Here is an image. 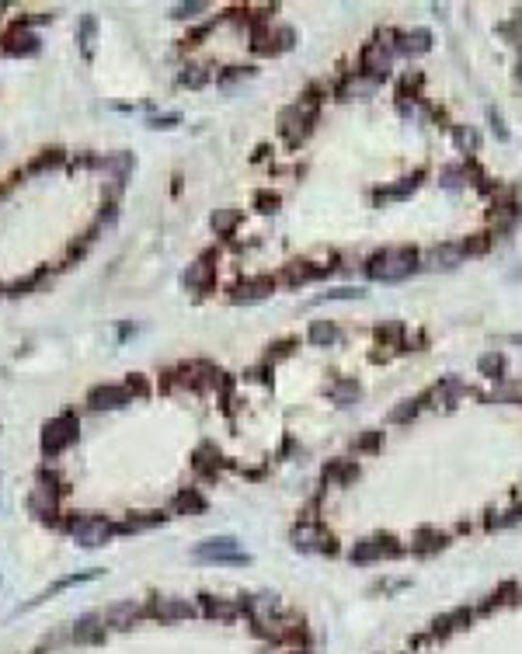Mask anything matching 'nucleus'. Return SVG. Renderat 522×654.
Returning <instances> with one entry per match:
<instances>
[{"instance_id": "f257e3e1", "label": "nucleus", "mask_w": 522, "mask_h": 654, "mask_svg": "<svg viewBox=\"0 0 522 654\" xmlns=\"http://www.w3.org/2000/svg\"><path fill=\"white\" fill-rule=\"evenodd\" d=\"M415 268H418V251H411V247L380 251V254H373L369 265H366L369 279H376V282H401V279H408Z\"/></svg>"}, {"instance_id": "f03ea898", "label": "nucleus", "mask_w": 522, "mask_h": 654, "mask_svg": "<svg viewBox=\"0 0 522 654\" xmlns=\"http://www.w3.org/2000/svg\"><path fill=\"white\" fill-rule=\"evenodd\" d=\"M195 561H209V564H251V557L240 550V543L233 536H212V540H202L195 550Z\"/></svg>"}, {"instance_id": "7ed1b4c3", "label": "nucleus", "mask_w": 522, "mask_h": 654, "mask_svg": "<svg viewBox=\"0 0 522 654\" xmlns=\"http://www.w3.org/2000/svg\"><path fill=\"white\" fill-rule=\"evenodd\" d=\"M74 439H77V418H74V414H60V418H53V421L46 425L42 453H46V456H56V453H63Z\"/></svg>"}, {"instance_id": "20e7f679", "label": "nucleus", "mask_w": 522, "mask_h": 654, "mask_svg": "<svg viewBox=\"0 0 522 654\" xmlns=\"http://www.w3.org/2000/svg\"><path fill=\"white\" fill-rule=\"evenodd\" d=\"M348 557H352V564H373L380 557H401V547H397L394 536H373V540L355 543Z\"/></svg>"}, {"instance_id": "39448f33", "label": "nucleus", "mask_w": 522, "mask_h": 654, "mask_svg": "<svg viewBox=\"0 0 522 654\" xmlns=\"http://www.w3.org/2000/svg\"><path fill=\"white\" fill-rule=\"evenodd\" d=\"M111 533H115V529H111L104 519H98V515H81V519L74 522V540H77L81 547H88V550L102 547Z\"/></svg>"}, {"instance_id": "423d86ee", "label": "nucleus", "mask_w": 522, "mask_h": 654, "mask_svg": "<svg viewBox=\"0 0 522 654\" xmlns=\"http://www.w3.org/2000/svg\"><path fill=\"white\" fill-rule=\"evenodd\" d=\"M293 547L296 550H303V554H310V550H320V554H334V540L331 536H324L313 522H300L296 529H293Z\"/></svg>"}, {"instance_id": "0eeeda50", "label": "nucleus", "mask_w": 522, "mask_h": 654, "mask_svg": "<svg viewBox=\"0 0 522 654\" xmlns=\"http://www.w3.org/2000/svg\"><path fill=\"white\" fill-rule=\"evenodd\" d=\"M390 60H394V46L380 39V42H373V46L366 49V56H362V74H369V77L383 81V77H387V70H390Z\"/></svg>"}, {"instance_id": "6e6552de", "label": "nucleus", "mask_w": 522, "mask_h": 654, "mask_svg": "<svg viewBox=\"0 0 522 654\" xmlns=\"http://www.w3.org/2000/svg\"><path fill=\"white\" fill-rule=\"evenodd\" d=\"M88 404L95 411H115V407H125L129 404V390L125 386H95Z\"/></svg>"}, {"instance_id": "1a4fd4ad", "label": "nucleus", "mask_w": 522, "mask_h": 654, "mask_svg": "<svg viewBox=\"0 0 522 654\" xmlns=\"http://www.w3.org/2000/svg\"><path fill=\"white\" fill-rule=\"evenodd\" d=\"M150 613H153L157 620H185V616H192L195 609H192V602H185V599H171V595H164V599H153Z\"/></svg>"}, {"instance_id": "9d476101", "label": "nucleus", "mask_w": 522, "mask_h": 654, "mask_svg": "<svg viewBox=\"0 0 522 654\" xmlns=\"http://www.w3.org/2000/svg\"><path fill=\"white\" fill-rule=\"evenodd\" d=\"M380 84H383V81H376V77H369V74H355V77H348V81L341 84V97H345V101L373 97V94L380 91Z\"/></svg>"}, {"instance_id": "9b49d317", "label": "nucleus", "mask_w": 522, "mask_h": 654, "mask_svg": "<svg viewBox=\"0 0 522 654\" xmlns=\"http://www.w3.org/2000/svg\"><path fill=\"white\" fill-rule=\"evenodd\" d=\"M460 261H463V247H460V244H439V247H432L428 258H425L428 268H456Z\"/></svg>"}, {"instance_id": "f8f14e48", "label": "nucleus", "mask_w": 522, "mask_h": 654, "mask_svg": "<svg viewBox=\"0 0 522 654\" xmlns=\"http://www.w3.org/2000/svg\"><path fill=\"white\" fill-rule=\"evenodd\" d=\"M272 289H275V282L268 279V275H261V279H247V282H240V285L233 289V299H237V303H254V299H265Z\"/></svg>"}, {"instance_id": "ddd939ff", "label": "nucleus", "mask_w": 522, "mask_h": 654, "mask_svg": "<svg viewBox=\"0 0 522 654\" xmlns=\"http://www.w3.org/2000/svg\"><path fill=\"white\" fill-rule=\"evenodd\" d=\"M397 53H408V56H418V53H428L432 49V32L428 28H415V32H404L397 35Z\"/></svg>"}, {"instance_id": "4468645a", "label": "nucleus", "mask_w": 522, "mask_h": 654, "mask_svg": "<svg viewBox=\"0 0 522 654\" xmlns=\"http://www.w3.org/2000/svg\"><path fill=\"white\" fill-rule=\"evenodd\" d=\"M35 49H39V39H35L32 32H25V28H21V32H11V35H7V46H4L7 56H32Z\"/></svg>"}, {"instance_id": "2eb2a0df", "label": "nucleus", "mask_w": 522, "mask_h": 654, "mask_svg": "<svg viewBox=\"0 0 522 654\" xmlns=\"http://www.w3.org/2000/svg\"><path fill=\"white\" fill-rule=\"evenodd\" d=\"M467 623H470V609H453V613H446V616H439L432 623V637H446V634H453V630H460Z\"/></svg>"}, {"instance_id": "dca6fc26", "label": "nucleus", "mask_w": 522, "mask_h": 654, "mask_svg": "<svg viewBox=\"0 0 522 654\" xmlns=\"http://www.w3.org/2000/svg\"><path fill=\"white\" fill-rule=\"evenodd\" d=\"M362 397V386L355 383V379H338V383H331V400L338 404V407H348V404H355Z\"/></svg>"}, {"instance_id": "f3484780", "label": "nucleus", "mask_w": 522, "mask_h": 654, "mask_svg": "<svg viewBox=\"0 0 522 654\" xmlns=\"http://www.w3.org/2000/svg\"><path fill=\"white\" fill-rule=\"evenodd\" d=\"M136 616H139V606H132V602H122V606H111V609L104 613V620H108V627H115V630H129Z\"/></svg>"}, {"instance_id": "a211bd4d", "label": "nucleus", "mask_w": 522, "mask_h": 654, "mask_svg": "<svg viewBox=\"0 0 522 654\" xmlns=\"http://www.w3.org/2000/svg\"><path fill=\"white\" fill-rule=\"evenodd\" d=\"M355 473H359V467L352 460H334L324 467V484H348Z\"/></svg>"}, {"instance_id": "6ab92c4d", "label": "nucleus", "mask_w": 522, "mask_h": 654, "mask_svg": "<svg viewBox=\"0 0 522 654\" xmlns=\"http://www.w3.org/2000/svg\"><path fill=\"white\" fill-rule=\"evenodd\" d=\"M202 609L212 620H233L237 616V602H226V599H212V595H202Z\"/></svg>"}, {"instance_id": "aec40b11", "label": "nucleus", "mask_w": 522, "mask_h": 654, "mask_svg": "<svg viewBox=\"0 0 522 654\" xmlns=\"http://www.w3.org/2000/svg\"><path fill=\"white\" fill-rule=\"evenodd\" d=\"M209 282H212V268H209L206 261L188 265V272H185V285H188V289L202 292V289H209Z\"/></svg>"}, {"instance_id": "412c9836", "label": "nucleus", "mask_w": 522, "mask_h": 654, "mask_svg": "<svg viewBox=\"0 0 522 654\" xmlns=\"http://www.w3.org/2000/svg\"><path fill=\"white\" fill-rule=\"evenodd\" d=\"M442 547H446V533H439V529H421L415 536L418 554H432V550H442Z\"/></svg>"}, {"instance_id": "4be33fe9", "label": "nucleus", "mask_w": 522, "mask_h": 654, "mask_svg": "<svg viewBox=\"0 0 522 654\" xmlns=\"http://www.w3.org/2000/svg\"><path fill=\"white\" fill-rule=\"evenodd\" d=\"M453 143H456V150L474 154V150L481 147V136H477V129H474V125H456V129H453Z\"/></svg>"}, {"instance_id": "5701e85b", "label": "nucleus", "mask_w": 522, "mask_h": 654, "mask_svg": "<svg viewBox=\"0 0 522 654\" xmlns=\"http://www.w3.org/2000/svg\"><path fill=\"white\" fill-rule=\"evenodd\" d=\"M310 341L320 345V348L334 345V341H338V327H334L331 320H317V324H310Z\"/></svg>"}, {"instance_id": "b1692460", "label": "nucleus", "mask_w": 522, "mask_h": 654, "mask_svg": "<svg viewBox=\"0 0 522 654\" xmlns=\"http://www.w3.org/2000/svg\"><path fill=\"white\" fill-rule=\"evenodd\" d=\"M456 393H460V383H456V379H446V383H439V386L428 393V400H435V407H439V404H442V407H453Z\"/></svg>"}, {"instance_id": "393cba45", "label": "nucleus", "mask_w": 522, "mask_h": 654, "mask_svg": "<svg viewBox=\"0 0 522 654\" xmlns=\"http://www.w3.org/2000/svg\"><path fill=\"white\" fill-rule=\"evenodd\" d=\"M98 623H104V620H98V616H84V620L77 623L74 637H77V641H102L104 627H98Z\"/></svg>"}, {"instance_id": "a878e982", "label": "nucleus", "mask_w": 522, "mask_h": 654, "mask_svg": "<svg viewBox=\"0 0 522 654\" xmlns=\"http://www.w3.org/2000/svg\"><path fill=\"white\" fill-rule=\"evenodd\" d=\"M53 505H56V501H53V487H39V491L32 494V512H35V515H42V519L53 515Z\"/></svg>"}, {"instance_id": "bb28decb", "label": "nucleus", "mask_w": 522, "mask_h": 654, "mask_svg": "<svg viewBox=\"0 0 522 654\" xmlns=\"http://www.w3.org/2000/svg\"><path fill=\"white\" fill-rule=\"evenodd\" d=\"M237 219H240L237 209H219V212H212V230L216 233H230L237 226Z\"/></svg>"}, {"instance_id": "cd10ccee", "label": "nucleus", "mask_w": 522, "mask_h": 654, "mask_svg": "<svg viewBox=\"0 0 522 654\" xmlns=\"http://www.w3.org/2000/svg\"><path fill=\"white\" fill-rule=\"evenodd\" d=\"M477 366H481V373H484V376H491V379H495V376L505 373V355L488 352V355H481V362H477Z\"/></svg>"}, {"instance_id": "c85d7f7f", "label": "nucleus", "mask_w": 522, "mask_h": 654, "mask_svg": "<svg viewBox=\"0 0 522 654\" xmlns=\"http://www.w3.org/2000/svg\"><path fill=\"white\" fill-rule=\"evenodd\" d=\"M366 292L362 289H352V285H338V289H327L324 296H317L313 303H327V299H362Z\"/></svg>"}, {"instance_id": "c756f323", "label": "nucleus", "mask_w": 522, "mask_h": 654, "mask_svg": "<svg viewBox=\"0 0 522 654\" xmlns=\"http://www.w3.org/2000/svg\"><path fill=\"white\" fill-rule=\"evenodd\" d=\"M95 28H98V21H95V14H88V18L81 21V46H84L88 56H91V49H95Z\"/></svg>"}, {"instance_id": "7c9ffc66", "label": "nucleus", "mask_w": 522, "mask_h": 654, "mask_svg": "<svg viewBox=\"0 0 522 654\" xmlns=\"http://www.w3.org/2000/svg\"><path fill=\"white\" fill-rule=\"evenodd\" d=\"M174 508H178V512H202V508H206V501H202L195 491H185V494H178Z\"/></svg>"}, {"instance_id": "2f4dec72", "label": "nucleus", "mask_w": 522, "mask_h": 654, "mask_svg": "<svg viewBox=\"0 0 522 654\" xmlns=\"http://www.w3.org/2000/svg\"><path fill=\"white\" fill-rule=\"evenodd\" d=\"M418 182H421V175H411V178H404L397 188H387V191H380V198H404L408 191H415Z\"/></svg>"}, {"instance_id": "473e14b6", "label": "nucleus", "mask_w": 522, "mask_h": 654, "mask_svg": "<svg viewBox=\"0 0 522 654\" xmlns=\"http://www.w3.org/2000/svg\"><path fill=\"white\" fill-rule=\"evenodd\" d=\"M467 182V168H449V171H442V185L446 188H460Z\"/></svg>"}, {"instance_id": "72a5a7b5", "label": "nucleus", "mask_w": 522, "mask_h": 654, "mask_svg": "<svg viewBox=\"0 0 522 654\" xmlns=\"http://www.w3.org/2000/svg\"><path fill=\"white\" fill-rule=\"evenodd\" d=\"M415 414H418V400H404L401 407L390 411V421H408V418H415Z\"/></svg>"}, {"instance_id": "f704fd0d", "label": "nucleus", "mask_w": 522, "mask_h": 654, "mask_svg": "<svg viewBox=\"0 0 522 654\" xmlns=\"http://www.w3.org/2000/svg\"><path fill=\"white\" fill-rule=\"evenodd\" d=\"M181 84H185V88H202V84H206V70H202V67L185 70V74H181Z\"/></svg>"}, {"instance_id": "c9c22d12", "label": "nucleus", "mask_w": 522, "mask_h": 654, "mask_svg": "<svg viewBox=\"0 0 522 654\" xmlns=\"http://www.w3.org/2000/svg\"><path fill=\"white\" fill-rule=\"evenodd\" d=\"M313 275H317V272H313L307 261H300V265H293V268L286 272V279L289 282H307V279H313Z\"/></svg>"}, {"instance_id": "e433bc0d", "label": "nucleus", "mask_w": 522, "mask_h": 654, "mask_svg": "<svg viewBox=\"0 0 522 654\" xmlns=\"http://www.w3.org/2000/svg\"><path fill=\"white\" fill-rule=\"evenodd\" d=\"M258 209H261V212H275V209H279V195H275V191H261V195H258Z\"/></svg>"}, {"instance_id": "4c0bfd02", "label": "nucleus", "mask_w": 522, "mask_h": 654, "mask_svg": "<svg viewBox=\"0 0 522 654\" xmlns=\"http://www.w3.org/2000/svg\"><path fill=\"white\" fill-rule=\"evenodd\" d=\"M460 247H463V254H481V251H488V237H474V240H463Z\"/></svg>"}, {"instance_id": "58836bf2", "label": "nucleus", "mask_w": 522, "mask_h": 654, "mask_svg": "<svg viewBox=\"0 0 522 654\" xmlns=\"http://www.w3.org/2000/svg\"><path fill=\"white\" fill-rule=\"evenodd\" d=\"M174 122H181V115H178V111H171V115H157V118H150V125H153V129H171Z\"/></svg>"}, {"instance_id": "ea45409f", "label": "nucleus", "mask_w": 522, "mask_h": 654, "mask_svg": "<svg viewBox=\"0 0 522 654\" xmlns=\"http://www.w3.org/2000/svg\"><path fill=\"white\" fill-rule=\"evenodd\" d=\"M199 11H206V4H181V7H174V18H192Z\"/></svg>"}, {"instance_id": "a19ab883", "label": "nucleus", "mask_w": 522, "mask_h": 654, "mask_svg": "<svg viewBox=\"0 0 522 654\" xmlns=\"http://www.w3.org/2000/svg\"><path fill=\"white\" fill-rule=\"evenodd\" d=\"M488 118L495 122V132H498V139H509V129H505V122H502V115H498V108H491V111H488Z\"/></svg>"}, {"instance_id": "79ce46f5", "label": "nucleus", "mask_w": 522, "mask_h": 654, "mask_svg": "<svg viewBox=\"0 0 522 654\" xmlns=\"http://www.w3.org/2000/svg\"><path fill=\"white\" fill-rule=\"evenodd\" d=\"M376 446H380V432H369L355 442V449H376Z\"/></svg>"}, {"instance_id": "37998d69", "label": "nucleus", "mask_w": 522, "mask_h": 654, "mask_svg": "<svg viewBox=\"0 0 522 654\" xmlns=\"http://www.w3.org/2000/svg\"><path fill=\"white\" fill-rule=\"evenodd\" d=\"M275 39H279V49H289L296 35H293V28H279V32H275Z\"/></svg>"}, {"instance_id": "c03bdc74", "label": "nucleus", "mask_w": 522, "mask_h": 654, "mask_svg": "<svg viewBox=\"0 0 522 654\" xmlns=\"http://www.w3.org/2000/svg\"><path fill=\"white\" fill-rule=\"evenodd\" d=\"M53 164H60V150H53L49 157H42V161H35V171H39V168H53Z\"/></svg>"}, {"instance_id": "a18cd8bd", "label": "nucleus", "mask_w": 522, "mask_h": 654, "mask_svg": "<svg viewBox=\"0 0 522 654\" xmlns=\"http://www.w3.org/2000/svg\"><path fill=\"white\" fill-rule=\"evenodd\" d=\"M509 341H512V345H522V334H512Z\"/></svg>"}]
</instances>
